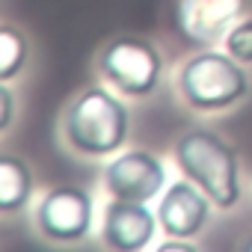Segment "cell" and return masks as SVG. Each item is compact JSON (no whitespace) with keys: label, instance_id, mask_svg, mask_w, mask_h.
Here are the masks:
<instances>
[{"label":"cell","instance_id":"obj_6","mask_svg":"<svg viewBox=\"0 0 252 252\" xmlns=\"http://www.w3.org/2000/svg\"><path fill=\"white\" fill-rule=\"evenodd\" d=\"M104 190L113 199L158 202L166 190V163L149 149H122L101 169Z\"/></svg>","mask_w":252,"mask_h":252},{"label":"cell","instance_id":"obj_15","mask_svg":"<svg viewBox=\"0 0 252 252\" xmlns=\"http://www.w3.org/2000/svg\"><path fill=\"white\" fill-rule=\"evenodd\" d=\"M243 249H249V252H252V237H249V240L243 243Z\"/></svg>","mask_w":252,"mask_h":252},{"label":"cell","instance_id":"obj_1","mask_svg":"<svg viewBox=\"0 0 252 252\" xmlns=\"http://www.w3.org/2000/svg\"><path fill=\"white\" fill-rule=\"evenodd\" d=\"M131 137V110L113 86L89 83L77 89L60 113V143L71 158L110 160Z\"/></svg>","mask_w":252,"mask_h":252},{"label":"cell","instance_id":"obj_3","mask_svg":"<svg viewBox=\"0 0 252 252\" xmlns=\"http://www.w3.org/2000/svg\"><path fill=\"white\" fill-rule=\"evenodd\" d=\"M252 92V77L225 48H202L175 68V95L202 116H220L240 107Z\"/></svg>","mask_w":252,"mask_h":252},{"label":"cell","instance_id":"obj_13","mask_svg":"<svg viewBox=\"0 0 252 252\" xmlns=\"http://www.w3.org/2000/svg\"><path fill=\"white\" fill-rule=\"evenodd\" d=\"M15 122V95H12V83L0 80V131L9 134Z\"/></svg>","mask_w":252,"mask_h":252},{"label":"cell","instance_id":"obj_10","mask_svg":"<svg viewBox=\"0 0 252 252\" xmlns=\"http://www.w3.org/2000/svg\"><path fill=\"white\" fill-rule=\"evenodd\" d=\"M36 193V175L30 163L18 155H3L0 158V214L12 217L30 208Z\"/></svg>","mask_w":252,"mask_h":252},{"label":"cell","instance_id":"obj_8","mask_svg":"<svg viewBox=\"0 0 252 252\" xmlns=\"http://www.w3.org/2000/svg\"><path fill=\"white\" fill-rule=\"evenodd\" d=\"M160 231L158 211L152 202H128V199H113L101 211L98 237L107 249L116 252H140L155 246V234Z\"/></svg>","mask_w":252,"mask_h":252},{"label":"cell","instance_id":"obj_12","mask_svg":"<svg viewBox=\"0 0 252 252\" xmlns=\"http://www.w3.org/2000/svg\"><path fill=\"white\" fill-rule=\"evenodd\" d=\"M222 48L243 65H252V18L243 15L222 39Z\"/></svg>","mask_w":252,"mask_h":252},{"label":"cell","instance_id":"obj_4","mask_svg":"<svg viewBox=\"0 0 252 252\" xmlns=\"http://www.w3.org/2000/svg\"><path fill=\"white\" fill-rule=\"evenodd\" d=\"M95 71L125 98H152L163 83L166 60L146 36H113L98 48Z\"/></svg>","mask_w":252,"mask_h":252},{"label":"cell","instance_id":"obj_11","mask_svg":"<svg viewBox=\"0 0 252 252\" xmlns=\"http://www.w3.org/2000/svg\"><path fill=\"white\" fill-rule=\"evenodd\" d=\"M30 63V39L15 24H0V80L12 83Z\"/></svg>","mask_w":252,"mask_h":252},{"label":"cell","instance_id":"obj_7","mask_svg":"<svg viewBox=\"0 0 252 252\" xmlns=\"http://www.w3.org/2000/svg\"><path fill=\"white\" fill-rule=\"evenodd\" d=\"M155 211H158L160 234L163 237H187V240H196L208 228L217 205L211 202V196L196 181H190L187 175H181L178 181H169L166 184V190L160 193Z\"/></svg>","mask_w":252,"mask_h":252},{"label":"cell","instance_id":"obj_14","mask_svg":"<svg viewBox=\"0 0 252 252\" xmlns=\"http://www.w3.org/2000/svg\"><path fill=\"white\" fill-rule=\"evenodd\" d=\"M199 243L196 240H187V237H163L160 243H158V249L160 252H172V249H181V252H190V249H196Z\"/></svg>","mask_w":252,"mask_h":252},{"label":"cell","instance_id":"obj_9","mask_svg":"<svg viewBox=\"0 0 252 252\" xmlns=\"http://www.w3.org/2000/svg\"><path fill=\"white\" fill-rule=\"evenodd\" d=\"M249 3L252 0H178L175 15L181 33L193 45L214 48L249 12Z\"/></svg>","mask_w":252,"mask_h":252},{"label":"cell","instance_id":"obj_2","mask_svg":"<svg viewBox=\"0 0 252 252\" xmlns=\"http://www.w3.org/2000/svg\"><path fill=\"white\" fill-rule=\"evenodd\" d=\"M172 160L178 163L181 175L196 181L217 211H234L243 202V172H240V155L237 149L217 134L214 128L193 125L181 131L172 146Z\"/></svg>","mask_w":252,"mask_h":252},{"label":"cell","instance_id":"obj_5","mask_svg":"<svg viewBox=\"0 0 252 252\" xmlns=\"http://www.w3.org/2000/svg\"><path fill=\"white\" fill-rule=\"evenodd\" d=\"M33 225L57 246H77L95 231V199L86 187L54 184L39 196Z\"/></svg>","mask_w":252,"mask_h":252}]
</instances>
